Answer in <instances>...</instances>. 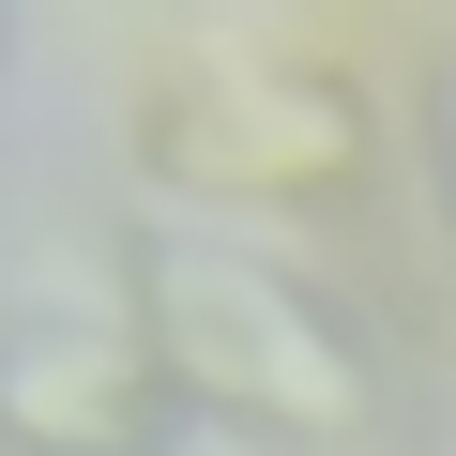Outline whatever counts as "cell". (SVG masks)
<instances>
[{"mask_svg": "<svg viewBox=\"0 0 456 456\" xmlns=\"http://www.w3.org/2000/svg\"><path fill=\"white\" fill-rule=\"evenodd\" d=\"M122 305L167 365V395L259 456H350L380 426V350L335 289H305L259 244H213V228H152L122 244Z\"/></svg>", "mask_w": 456, "mask_h": 456, "instance_id": "cell-1", "label": "cell"}, {"mask_svg": "<svg viewBox=\"0 0 456 456\" xmlns=\"http://www.w3.org/2000/svg\"><path fill=\"white\" fill-rule=\"evenodd\" d=\"M137 167L183 183V198L305 213V198H350L380 167V122H365V92L335 61H305L274 31H183L137 77Z\"/></svg>", "mask_w": 456, "mask_h": 456, "instance_id": "cell-2", "label": "cell"}, {"mask_svg": "<svg viewBox=\"0 0 456 456\" xmlns=\"http://www.w3.org/2000/svg\"><path fill=\"white\" fill-rule=\"evenodd\" d=\"M198 411L167 395L137 305L0 289V456H167Z\"/></svg>", "mask_w": 456, "mask_h": 456, "instance_id": "cell-3", "label": "cell"}, {"mask_svg": "<svg viewBox=\"0 0 456 456\" xmlns=\"http://www.w3.org/2000/svg\"><path fill=\"white\" fill-rule=\"evenodd\" d=\"M426 167H441V228H456V31L426 61Z\"/></svg>", "mask_w": 456, "mask_h": 456, "instance_id": "cell-4", "label": "cell"}, {"mask_svg": "<svg viewBox=\"0 0 456 456\" xmlns=\"http://www.w3.org/2000/svg\"><path fill=\"white\" fill-rule=\"evenodd\" d=\"M441 456H456V441H441Z\"/></svg>", "mask_w": 456, "mask_h": 456, "instance_id": "cell-5", "label": "cell"}]
</instances>
